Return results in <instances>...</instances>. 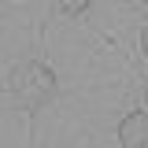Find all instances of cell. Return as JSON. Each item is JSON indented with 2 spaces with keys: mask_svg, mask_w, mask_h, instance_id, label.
Returning <instances> with one entry per match:
<instances>
[{
  "mask_svg": "<svg viewBox=\"0 0 148 148\" xmlns=\"http://www.w3.org/2000/svg\"><path fill=\"white\" fill-rule=\"evenodd\" d=\"M11 92H15V100L22 108L37 115V111L45 108V104H52L56 96V74L45 67V63H37V59H26V63H15V71H11Z\"/></svg>",
  "mask_w": 148,
  "mask_h": 148,
  "instance_id": "cell-1",
  "label": "cell"
},
{
  "mask_svg": "<svg viewBox=\"0 0 148 148\" xmlns=\"http://www.w3.org/2000/svg\"><path fill=\"white\" fill-rule=\"evenodd\" d=\"M141 4H145V8H148V0H141Z\"/></svg>",
  "mask_w": 148,
  "mask_h": 148,
  "instance_id": "cell-6",
  "label": "cell"
},
{
  "mask_svg": "<svg viewBox=\"0 0 148 148\" xmlns=\"http://www.w3.org/2000/svg\"><path fill=\"white\" fill-rule=\"evenodd\" d=\"M141 48H145V59H148V26L141 30Z\"/></svg>",
  "mask_w": 148,
  "mask_h": 148,
  "instance_id": "cell-4",
  "label": "cell"
},
{
  "mask_svg": "<svg viewBox=\"0 0 148 148\" xmlns=\"http://www.w3.org/2000/svg\"><path fill=\"white\" fill-rule=\"evenodd\" d=\"M119 145L122 148H148V111H130L119 122Z\"/></svg>",
  "mask_w": 148,
  "mask_h": 148,
  "instance_id": "cell-2",
  "label": "cell"
},
{
  "mask_svg": "<svg viewBox=\"0 0 148 148\" xmlns=\"http://www.w3.org/2000/svg\"><path fill=\"white\" fill-rule=\"evenodd\" d=\"M89 4H92V0H56V8H59L63 15H85Z\"/></svg>",
  "mask_w": 148,
  "mask_h": 148,
  "instance_id": "cell-3",
  "label": "cell"
},
{
  "mask_svg": "<svg viewBox=\"0 0 148 148\" xmlns=\"http://www.w3.org/2000/svg\"><path fill=\"white\" fill-rule=\"evenodd\" d=\"M145 111H148V89H145Z\"/></svg>",
  "mask_w": 148,
  "mask_h": 148,
  "instance_id": "cell-5",
  "label": "cell"
}]
</instances>
